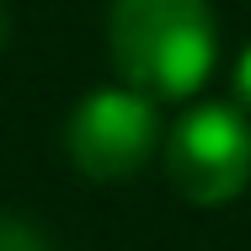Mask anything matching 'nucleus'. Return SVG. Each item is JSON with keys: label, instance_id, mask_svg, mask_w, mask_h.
Returning a JSON list of instances; mask_svg holds the SVG:
<instances>
[{"label": "nucleus", "instance_id": "3", "mask_svg": "<svg viewBox=\"0 0 251 251\" xmlns=\"http://www.w3.org/2000/svg\"><path fill=\"white\" fill-rule=\"evenodd\" d=\"M70 160L91 176V182H128L160 145V123H155V97L145 91H91L70 112L64 128Z\"/></svg>", "mask_w": 251, "mask_h": 251}, {"label": "nucleus", "instance_id": "1", "mask_svg": "<svg viewBox=\"0 0 251 251\" xmlns=\"http://www.w3.org/2000/svg\"><path fill=\"white\" fill-rule=\"evenodd\" d=\"M107 49L118 75L145 97H193L219 53L208 0H112Z\"/></svg>", "mask_w": 251, "mask_h": 251}, {"label": "nucleus", "instance_id": "4", "mask_svg": "<svg viewBox=\"0 0 251 251\" xmlns=\"http://www.w3.org/2000/svg\"><path fill=\"white\" fill-rule=\"evenodd\" d=\"M235 97H241V107H251V49L235 59Z\"/></svg>", "mask_w": 251, "mask_h": 251}, {"label": "nucleus", "instance_id": "2", "mask_svg": "<svg viewBox=\"0 0 251 251\" xmlns=\"http://www.w3.org/2000/svg\"><path fill=\"white\" fill-rule=\"evenodd\" d=\"M166 176L198 208L241 198L251 182V123L241 107L203 101L166 134Z\"/></svg>", "mask_w": 251, "mask_h": 251}, {"label": "nucleus", "instance_id": "5", "mask_svg": "<svg viewBox=\"0 0 251 251\" xmlns=\"http://www.w3.org/2000/svg\"><path fill=\"white\" fill-rule=\"evenodd\" d=\"M0 49H5V11H0Z\"/></svg>", "mask_w": 251, "mask_h": 251}]
</instances>
